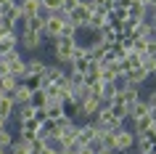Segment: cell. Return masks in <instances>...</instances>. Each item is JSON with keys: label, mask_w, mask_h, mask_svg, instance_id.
<instances>
[{"label": "cell", "mask_w": 156, "mask_h": 154, "mask_svg": "<svg viewBox=\"0 0 156 154\" xmlns=\"http://www.w3.org/2000/svg\"><path fill=\"white\" fill-rule=\"evenodd\" d=\"M19 51L21 53H40L42 45H45V37H42V32H32V29H24V27H19Z\"/></svg>", "instance_id": "obj_1"}, {"label": "cell", "mask_w": 156, "mask_h": 154, "mask_svg": "<svg viewBox=\"0 0 156 154\" xmlns=\"http://www.w3.org/2000/svg\"><path fill=\"white\" fill-rule=\"evenodd\" d=\"M93 8H95V6H93V0H80V3H77V6H74L69 13H66V19H69V21H72L77 29H82V27L90 21Z\"/></svg>", "instance_id": "obj_2"}, {"label": "cell", "mask_w": 156, "mask_h": 154, "mask_svg": "<svg viewBox=\"0 0 156 154\" xmlns=\"http://www.w3.org/2000/svg\"><path fill=\"white\" fill-rule=\"evenodd\" d=\"M132 149H135V133H132V128L122 125L119 130H114V152H127L130 154Z\"/></svg>", "instance_id": "obj_3"}, {"label": "cell", "mask_w": 156, "mask_h": 154, "mask_svg": "<svg viewBox=\"0 0 156 154\" xmlns=\"http://www.w3.org/2000/svg\"><path fill=\"white\" fill-rule=\"evenodd\" d=\"M61 24H64V13H45V29H42V37L45 43H53L61 35Z\"/></svg>", "instance_id": "obj_4"}, {"label": "cell", "mask_w": 156, "mask_h": 154, "mask_svg": "<svg viewBox=\"0 0 156 154\" xmlns=\"http://www.w3.org/2000/svg\"><path fill=\"white\" fill-rule=\"evenodd\" d=\"M143 98V90L140 88H135V85H124L119 93H116V98H114V104H122L127 112H130V106L135 104V101H140Z\"/></svg>", "instance_id": "obj_5"}, {"label": "cell", "mask_w": 156, "mask_h": 154, "mask_svg": "<svg viewBox=\"0 0 156 154\" xmlns=\"http://www.w3.org/2000/svg\"><path fill=\"white\" fill-rule=\"evenodd\" d=\"M64 74H66L64 66H58V64H53V61H48L45 72L40 74V88H48V85H53V82H58Z\"/></svg>", "instance_id": "obj_6"}, {"label": "cell", "mask_w": 156, "mask_h": 154, "mask_svg": "<svg viewBox=\"0 0 156 154\" xmlns=\"http://www.w3.org/2000/svg\"><path fill=\"white\" fill-rule=\"evenodd\" d=\"M143 64V53H138V51H130L127 56H122L119 58V72L122 74H127V72H132V69H138V66Z\"/></svg>", "instance_id": "obj_7"}, {"label": "cell", "mask_w": 156, "mask_h": 154, "mask_svg": "<svg viewBox=\"0 0 156 154\" xmlns=\"http://www.w3.org/2000/svg\"><path fill=\"white\" fill-rule=\"evenodd\" d=\"M45 66H48V61H45L42 56H37V53L27 56V69H24V77H27V74H34V77H40V74L45 72Z\"/></svg>", "instance_id": "obj_8"}, {"label": "cell", "mask_w": 156, "mask_h": 154, "mask_svg": "<svg viewBox=\"0 0 156 154\" xmlns=\"http://www.w3.org/2000/svg\"><path fill=\"white\" fill-rule=\"evenodd\" d=\"M19 8L27 21V19H34L37 13H42V0H19Z\"/></svg>", "instance_id": "obj_9"}, {"label": "cell", "mask_w": 156, "mask_h": 154, "mask_svg": "<svg viewBox=\"0 0 156 154\" xmlns=\"http://www.w3.org/2000/svg\"><path fill=\"white\" fill-rule=\"evenodd\" d=\"M127 16L135 19V21H146V19H148V6H146V0H132L130 8H127Z\"/></svg>", "instance_id": "obj_10"}, {"label": "cell", "mask_w": 156, "mask_h": 154, "mask_svg": "<svg viewBox=\"0 0 156 154\" xmlns=\"http://www.w3.org/2000/svg\"><path fill=\"white\" fill-rule=\"evenodd\" d=\"M0 117H3V120H13V117H16V104H13V98L8 96V93H3V96H0Z\"/></svg>", "instance_id": "obj_11"}, {"label": "cell", "mask_w": 156, "mask_h": 154, "mask_svg": "<svg viewBox=\"0 0 156 154\" xmlns=\"http://www.w3.org/2000/svg\"><path fill=\"white\" fill-rule=\"evenodd\" d=\"M32 93H34L32 88H27L24 82H19V88L11 93V98H13V104H16V106H21V104H32Z\"/></svg>", "instance_id": "obj_12"}, {"label": "cell", "mask_w": 156, "mask_h": 154, "mask_svg": "<svg viewBox=\"0 0 156 154\" xmlns=\"http://www.w3.org/2000/svg\"><path fill=\"white\" fill-rule=\"evenodd\" d=\"M13 48H19V32H16V29H8V32L0 35V53L13 51Z\"/></svg>", "instance_id": "obj_13"}, {"label": "cell", "mask_w": 156, "mask_h": 154, "mask_svg": "<svg viewBox=\"0 0 156 154\" xmlns=\"http://www.w3.org/2000/svg\"><path fill=\"white\" fill-rule=\"evenodd\" d=\"M124 77H127V85H135V88H143V85L148 82V77H151V74H148L146 69H143V66H138V69H132V72H127Z\"/></svg>", "instance_id": "obj_14"}, {"label": "cell", "mask_w": 156, "mask_h": 154, "mask_svg": "<svg viewBox=\"0 0 156 154\" xmlns=\"http://www.w3.org/2000/svg\"><path fill=\"white\" fill-rule=\"evenodd\" d=\"M34 144H29V141H24V138H13V144L8 146V154H32Z\"/></svg>", "instance_id": "obj_15"}, {"label": "cell", "mask_w": 156, "mask_h": 154, "mask_svg": "<svg viewBox=\"0 0 156 154\" xmlns=\"http://www.w3.org/2000/svg\"><path fill=\"white\" fill-rule=\"evenodd\" d=\"M116 64H119V61H116ZM116 64H101V80H103V82H114L116 77L122 74Z\"/></svg>", "instance_id": "obj_16"}, {"label": "cell", "mask_w": 156, "mask_h": 154, "mask_svg": "<svg viewBox=\"0 0 156 154\" xmlns=\"http://www.w3.org/2000/svg\"><path fill=\"white\" fill-rule=\"evenodd\" d=\"M19 82H21L19 77H13V74H5V77H0V90L11 96V93H13V90L19 88Z\"/></svg>", "instance_id": "obj_17"}, {"label": "cell", "mask_w": 156, "mask_h": 154, "mask_svg": "<svg viewBox=\"0 0 156 154\" xmlns=\"http://www.w3.org/2000/svg\"><path fill=\"white\" fill-rule=\"evenodd\" d=\"M45 104H48V93H45V88H37L32 93V106L34 109H45Z\"/></svg>", "instance_id": "obj_18"}, {"label": "cell", "mask_w": 156, "mask_h": 154, "mask_svg": "<svg viewBox=\"0 0 156 154\" xmlns=\"http://www.w3.org/2000/svg\"><path fill=\"white\" fill-rule=\"evenodd\" d=\"M32 117H34V106H32V104H21V106H16V120H19V122L32 120Z\"/></svg>", "instance_id": "obj_19"}, {"label": "cell", "mask_w": 156, "mask_h": 154, "mask_svg": "<svg viewBox=\"0 0 156 154\" xmlns=\"http://www.w3.org/2000/svg\"><path fill=\"white\" fill-rule=\"evenodd\" d=\"M13 138H16V133L11 130V125H8V128H5V130H0V146H3L5 152H8V146L13 144Z\"/></svg>", "instance_id": "obj_20"}, {"label": "cell", "mask_w": 156, "mask_h": 154, "mask_svg": "<svg viewBox=\"0 0 156 154\" xmlns=\"http://www.w3.org/2000/svg\"><path fill=\"white\" fill-rule=\"evenodd\" d=\"M64 0H42V13H58Z\"/></svg>", "instance_id": "obj_21"}, {"label": "cell", "mask_w": 156, "mask_h": 154, "mask_svg": "<svg viewBox=\"0 0 156 154\" xmlns=\"http://www.w3.org/2000/svg\"><path fill=\"white\" fill-rule=\"evenodd\" d=\"M146 104H148V114L156 120V90H151V93L146 96Z\"/></svg>", "instance_id": "obj_22"}, {"label": "cell", "mask_w": 156, "mask_h": 154, "mask_svg": "<svg viewBox=\"0 0 156 154\" xmlns=\"http://www.w3.org/2000/svg\"><path fill=\"white\" fill-rule=\"evenodd\" d=\"M143 53H146V56H156V35L146 40V48H143Z\"/></svg>", "instance_id": "obj_23"}, {"label": "cell", "mask_w": 156, "mask_h": 154, "mask_svg": "<svg viewBox=\"0 0 156 154\" xmlns=\"http://www.w3.org/2000/svg\"><path fill=\"white\" fill-rule=\"evenodd\" d=\"M77 3H80V0H64V6H61V13H69V11H72Z\"/></svg>", "instance_id": "obj_24"}, {"label": "cell", "mask_w": 156, "mask_h": 154, "mask_svg": "<svg viewBox=\"0 0 156 154\" xmlns=\"http://www.w3.org/2000/svg\"><path fill=\"white\" fill-rule=\"evenodd\" d=\"M77 154H95V149H93V146H80Z\"/></svg>", "instance_id": "obj_25"}, {"label": "cell", "mask_w": 156, "mask_h": 154, "mask_svg": "<svg viewBox=\"0 0 156 154\" xmlns=\"http://www.w3.org/2000/svg\"><path fill=\"white\" fill-rule=\"evenodd\" d=\"M11 3H16V0H0V8H5V6H11Z\"/></svg>", "instance_id": "obj_26"}, {"label": "cell", "mask_w": 156, "mask_h": 154, "mask_svg": "<svg viewBox=\"0 0 156 154\" xmlns=\"http://www.w3.org/2000/svg\"><path fill=\"white\" fill-rule=\"evenodd\" d=\"M8 128V120H3V117H0V130H5Z\"/></svg>", "instance_id": "obj_27"}, {"label": "cell", "mask_w": 156, "mask_h": 154, "mask_svg": "<svg viewBox=\"0 0 156 154\" xmlns=\"http://www.w3.org/2000/svg\"><path fill=\"white\" fill-rule=\"evenodd\" d=\"M146 6L148 8H156V0H146Z\"/></svg>", "instance_id": "obj_28"}, {"label": "cell", "mask_w": 156, "mask_h": 154, "mask_svg": "<svg viewBox=\"0 0 156 154\" xmlns=\"http://www.w3.org/2000/svg\"><path fill=\"white\" fill-rule=\"evenodd\" d=\"M0 154H8V152H5V149H3V146H0Z\"/></svg>", "instance_id": "obj_29"}, {"label": "cell", "mask_w": 156, "mask_h": 154, "mask_svg": "<svg viewBox=\"0 0 156 154\" xmlns=\"http://www.w3.org/2000/svg\"><path fill=\"white\" fill-rule=\"evenodd\" d=\"M61 154H77V152H61Z\"/></svg>", "instance_id": "obj_30"}, {"label": "cell", "mask_w": 156, "mask_h": 154, "mask_svg": "<svg viewBox=\"0 0 156 154\" xmlns=\"http://www.w3.org/2000/svg\"><path fill=\"white\" fill-rule=\"evenodd\" d=\"M151 77H154V80H156V69H154V74H151Z\"/></svg>", "instance_id": "obj_31"}, {"label": "cell", "mask_w": 156, "mask_h": 154, "mask_svg": "<svg viewBox=\"0 0 156 154\" xmlns=\"http://www.w3.org/2000/svg\"><path fill=\"white\" fill-rule=\"evenodd\" d=\"M0 24H3V16H0Z\"/></svg>", "instance_id": "obj_32"}, {"label": "cell", "mask_w": 156, "mask_h": 154, "mask_svg": "<svg viewBox=\"0 0 156 154\" xmlns=\"http://www.w3.org/2000/svg\"><path fill=\"white\" fill-rule=\"evenodd\" d=\"M0 96H3V90H0Z\"/></svg>", "instance_id": "obj_33"}]
</instances>
